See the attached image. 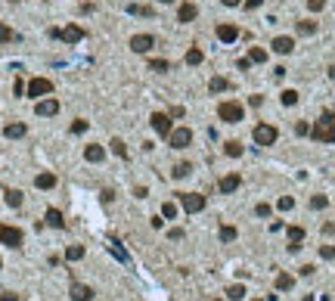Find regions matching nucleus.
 I'll return each mask as SVG.
<instances>
[{
  "label": "nucleus",
  "instance_id": "b1692460",
  "mask_svg": "<svg viewBox=\"0 0 335 301\" xmlns=\"http://www.w3.org/2000/svg\"><path fill=\"white\" fill-rule=\"evenodd\" d=\"M84 254H87L84 246H68V249H65V261H81Z\"/></svg>",
  "mask_w": 335,
  "mask_h": 301
},
{
  "label": "nucleus",
  "instance_id": "7ed1b4c3",
  "mask_svg": "<svg viewBox=\"0 0 335 301\" xmlns=\"http://www.w3.org/2000/svg\"><path fill=\"white\" fill-rule=\"evenodd\" d=\"M25 94L34 97V100L50 97V94H53V81H47V78H31V81H28V87H25Z\"/></svg>",
  "mask_w": 335,
  "mask_h": 301
},
{
  "label": "nucleus",
  "instance_id": "cd10ccee",
  "mask_svg": "<svg viewBox=\"0 0 335 301\" xmlns=\"http://www.w3.org/2000/svg\"><path fill=\"white\" fill-rule=\"evenodd\" d=\"M227 298H230V301H242V298H245V286H242V283L230 286V289H227Z\"/></svg>",
  "mask_w": 335,
  "mask_h": 301
},
{
  "label": "nucleus",
  "instance_id": "aec40b11",
  "mask_svg": "<svg viewBox=\"0 0 335 301\" xmlns=\"http://www.w3.org/2000/svg\"><path fill=\"white\" fill-rule=\"evenodd\" d=\"M34 187L38 190H53L56 187V174H50V171H44V174L34 177Z\"/></svg>",
  "mask_w": 335,
  "mask_h": 301
},
{
  "label": "nucleus",
  "instance_id": "c85d7f7f",
  "mask_svg": "<svg viewBox=\"0 0 335 301\" xmlns=\"http://www.w3.org/2000/svg\"><path fill=\"white\" fill-rule=\"evenodd\" d=\"M13 41H19V34H16L13 28H6L3 22H0V44H13Z\"/></svg>",
  "mask_w": 335,
  "mask_h": 301
},
{
  "label": "nucleus",
  "instance_id": "ea45409f",
  "mask_svg": "<svg viewBox=\"0 0 335 301\" xmlns=\"http://www.w3.org/2000/svg\"><path fill=\"white\" fill-rule=\"evenodd\" d=\"M326 205H329V199H326V196H314V199H310V208H314V211H323Z\"/></svg>",
  "mask_w": 335,
  "mask_h": 301
},
{
  "label": "nucleus",
  "instance_id": "79ce46f5",
  "mask_svg": "<svg viewBox=\"0 0 335 301\" xmlns=\"http://www.w3.org/2000/svg\"><path fill=\"white\" fill-rule=\"evenodd\" d=\"M320 258L323 261H335V246H320Z\"/></svg>",
  "mask_w": 335,
  "mask_h": 301
},
{
  "label": "nucleus",
  "instance_id": "6ab92c4d",
  "mask_svg": "<svg viewBox=\"0 0 335 301\" xmlns=\"http://www.w3.org/2000/svg\"><path fill=\"white\" fill-rule=\"evenodd\" d=\"M84 158H87V161H94V165H99V161L106 158V149L96 146V143H90V146L84 149Z\"/></svg>",
  "mask_w": 335,
  "mask_h": 301
},
{
  "label": "nucleus",
  "instance_id": "58836bf2",
  "mask_svg": "<svg viewBox=\"0 0 335 301\" xmlns=\"http://www.w3.org/2000/svg\"><path fill=\"white\" fill-rule=\"evenodd\" d=\"M276 208H280V211H292V208H295V199H292V196H283V199L276 202Z\"/></svg>",
  "mask_w": 335,
  "mask_h": 301
},
{
  "label": "nucleus",
  "instance_id": "6e6552de",
  "mask_svg": "<svg viewBox=\"0 0 335 301\" xmlns=\"http://www.w3.org/2000/svg\"><path fill=\"white\" fill-rule=\"evenodd\" d=\"M149 124L155 127V134L158 137H171V131H174V127H171V115H165V112H152V118H149Z\"/></svg>",
  "mask_w": 335,
  "mask_h": 301
},
{
  "label": "nucleus",
  "instance_id": "864d4df0",
  "mask_svg": "<svg viewBox=\"0 0 335 301\" xmlns=\"http://www.w3.org/2000/svg\"><path fill=\"white\" fill-rule=\"evenodd\" d=\"M242 0H224V6H239Z\"/></svg>",
  "mask_w": 335,
  "mask_h": 301
},
{
  "label": "nucleus",
  "instance_id": "ddd939ff",
  "mask_svg": "<svg viewBox=\"0 0 335 301\" xmlns=\"http://www.w3.org/2000/svg\"><path fill=\"white\" fill-rule=\"evenodd\" d=\"M44 224L53 227V230H65V217L59 208H47V214H44Z\"/></svg>",
  "mask_w": 335,
  "mask_h": 301
},
{
  "label": "nucleus",
  "instance_id": "4d7b16f0",
  "mask_svg": "<svg viewBox=\"0 0 335 301\" xmlns=\"http://www.w3.org/2000/svg\"><path fill=\"white\" fill-rule=\"evenodd\" d=\"M304 301H314V298H310V295H304Z\"/></svg>",
  "mask_w": 335,
  "mask_h": 301
},
{
  "label": "nucleus",
  "instance_id": "3c124183",
  "mask_svg": "<svg viewBox=\"0 0 335 301\" xmlns=\"http://www.w3.org/2000/svg\"><path fill=\"white\" fill-rule=\"evenodd\" d=\"M301 276H314V264H304V267H301Z\"/></svg>",
  "mask_w": 335,
  "mask_h": 301
},
{
  "label": "nucleus",
  "instance_id": "473e14b6",
  "mask_svg": "<svg viewBox=\"0 0 335 301\" xmlns=\"http://www.w3.org/2000/svg\"><path fill=\"white\" fill-rule=\"evenodd\" d=\"M109 146H112V152L118 155V158H128V146H124V140H118V137H115Z\"/></svg>",
  "mask_w": 335,
  "mask_h": 301
},
{
  "label": "nucleus",
  "instance_id": "c9c22d12",
  "mask_svg": "<svg viewBox=\"0 0 335 301\" xmlns=\"http://www.w3.org/2000/svg\"><path fill=\"white\" fill-rule=\"evenodd\" d=\"M280 100H283V106H295V102H298V90H283Z\"/></svg>",
  "mask_w": 335,
  "mask_h": 301
},
{
  "label": "nucleus",
  "instance_id": "9d476101",
  "mask_svg": "<svg viewBox=\"0 0 335 301\" xmlns=\"http://www.w3.org/2000/svg\"><path fill=\"white\" fill-rule=\"evenodd\" d=\"M68 295H72V301H94V286L87 283H72V289H68Z\"/></svg>",
  "mask_w": 335,
  "mask_h": 301
},
{
  "label": "nucleus",
  "instance_id": "c756f323",
  "mask_svg": "<svg viewBox=\"0 0 335 301\" xmlns=\"http://www.w3.org/2000/svg\"><path fill=\"white\" fill-rule=\"evenodd\" d=\"M202 59H205V53H202L199 47H190V50H187V65H199Z\"/></svg>",
  "mask_w": 335,
  "mask_h": 301
},
{
  "label": "nucleus",
  "instance_id": "f704fd0d",
  "mask_svg": "<svg viewBox=\"0 0 335 301\" xmlns=\"http://www.w3.org/2000/svg\"><path fill=\"white\" fill-rule=\"evenodd\" d=\"M161 217H165V221H174V217H177V205L165 202V205H161Z\"/></svg>",
  "mask_w": 335,
  "mask_h": 301
},
{
  "label": "nucleus",
  "instance_id": "6e6d98bb",
  "mask_svg": "<svg viewBox=\"0 0 335 301\" xmlns=\"http://www.w3.org/2000/svg\"><path fill=\"white\" fill-rule=\"evenodd\" d=\"M158 3H174V0H158Z\"/></svg>",
  "mask_w": 335,
  "mask_h": 301
},
{
  "label": "nucleus",
  "instance_id": "1a4fd4ad",
  "mask_svg": "<svg viewBox=\"0 0 335 301\" xmlns=\"http://www.w3.org/2000/svg\"><path fill=\"white\" fill-rule=\"evenodd\" d=\"M56 112H59V102L53 97H44V100H38V106H34V115H41V118H53Z\"/></svg>",
  "mask_w": 335,
  "mask_h": 301
},
{
  "label": "nucleus",
  "instance_id": "393cba45",
  "mask_svg": "<svg viewBox=\"0 0 335 301\" xmlns=\"http://www.w3.org/2000/svg\"><path fill=\"white\" fill-rule=\"evenodd\" d=\"M224 152H227L230 158H239V155H242V143H239V140H227V143H224Z\"/></svg>",
  "mask_w": 335,
  "mask_h": 301
},
{
  "label": "nucleus",
  "instance_id": "a19ab883",
  "mask_svg": "<svg viewBox=\"0 0 335 301\" xmlns=\"http://www.w3.org/2000/svg\"><path fill=\"white\" fill-rule=\"evenodd\" d=\"M87 127H90V124H87L84 118H75V121H72V134H87Z\"/></svg>",
  "mask_w": 335,
  "mask_h": 301
},
{
  "label": "nucleus",
  "instance_id": "f8f14e48",
  "mask_svg": "<svg viewBox=\"0 0 335 301\" xmlns=\"http://www.w3.org/2000/svg\"><path fill=\"white\" fill-rule=\"evenodd\" d=\"M270 47H273V53H280V56H288V53L295 50V41L288 38V34H280V38H273V44H270Z\"/></svg>",
  "mask_w": 335,
  "mask_h": 301
},
{
  "label": "nucleus",
  "instance_id": "8fccbe9b",
  "mask_svg": "<svg viewBox=\"0 0 335 301\" xmlns=\"http://www.w3.org/2000/svg\"><path fill=\"white\" fill-rule=\"evenodd\" d=\"M0 301H19L16 292H0Z\"/></svg>",
  "mask_w": 335,
  "mask_h": 301
},
{
  "label": "nucleus",
  "instance_id": "c03bdc74",
  "mask_svg": "<svg viewBox=\"0 0 335 301\" xmlns=\"http://www.w3.org/2000/svg\"><path fill=\"white\" fill-rule=\"evenodd\" d=\"M295 134H298V137H307V134H310V124H307V121H298V124H295Z\"/></svg>",
  "mask_w": 335,
  "mask_h": 301
},
{
  "label": "nucleus",
  "instance_id": "7c9ffc66",
  "mask_svg": "<svg viewBox=\"0 0 335 301\" xmlns=\"http://www.w3.org/2000/svg\"><path fill=\"white\" fill-rule=\"evenodd\" d=\"M248 59H251V62H258V65H261V62H267V50H264V47H251V50H248Z\"/></svg>",
  "mask_w": 335,
  "mask_h": 301
},
{
  "label": "nucleus",
  "instance_id": "5701e85b",
  "mask_svg": "<svg viewBox=\"0 0 335 301\" xmlns=\"http://www.w3.org/2000/svg\"><path fill=\"white\" fill-rule=\"evenodd\" d=\"M292 286H295V276L292 273H280V276H276V292H288Z\"/></svg>",
  "mask_w": 335,
  "mask_h": 301
},
{
  "label": "nucleus",
  "instance_id": "72a5a7b5",
  "mask_svg": "<svg viewBox=\"0 0 335 301\" xmlns=\"http://www.w3.org/2000/svg\"><path fill=\"white\" fill-rule=\"evenodd\" d=\"M112 254H115V258H118L121 264H131V258H128V251H124V249H121V242H115V239H112Z\"/></svg>",
  "mask_w": 335,
  "mask_h": 301
},
{
  "label": "nucleus",
  "instance_id": "09e8293b",
  "mask_svg": "<svg viewBox=\"0 0 335 301\" xmlns=\"http://www.w3.org/2000/svg\"><path fill=\"white\" fill-rule=\"evenodd\" d=\"M168 236L177 242V239H183V230H180V227H174V230H168Z\"/></svg>",
  "mask_w": 335,
  "mask_h": 301
},
{
  "label": "nucleus",
  "instance_id": "0eeeda50",
  "mask_svg": "<svg viewBox=\"0 0 335 301\" xmlns=\"http://www.w3.org/2000/svg\"><path fill=\"white\" fill-rule=\"evenodd\" d=\"M190 143H192V131H190V127H174L171 137H168V146H174V149H187Z\"/></svg>",
  "mask_w": 335,
  "mask_h": 301
},
{
  "label": "nucleus",
  "instance_id": "de8ad7c7",
  "mask_svg": "<svg viewBox=\"0 0 335 301\" xmlns=\"http://www.w3.org/2000/svg\"><path fill=\"white\" fill-rule=\"evenodd\" d=\"M264 3V0H242V6H245V9H258Z\"/></svg>",
  "mask_w": 335,
  "mask_h": 301
},
{
  "label": "nucleus",
  "instance_id": "2eb2a0df",
  "mask_svg": "<svg viewBox=\"0 0 335 301\" xmlns=\"http://www.w3.org/2000/svg\"><path fill=\"white\" fill-rule=\"evenodd\" d=\"M239 183H242V177H239V174H227V177H221L217 190H221L224 196H230V193H236V190H239Z\"/></svg>",
  "mask_w": 335,
  "mask_h": 301
},
{
  "label": "nucleus",
  "instance_id": "423d86ee",
  "mask_svg": "<svg viewBox=\"0 0 335 301\" xmlns=\"http://www.w3.org/2000/svg\"><path fill=\"white\" fill-rule=\"evenodd\" d=\"M177 199H180V205L187 208L190 214H199L205 208V196H199V193H177Z\"/></svg>",
  "mask_w": 335,
  "mask_h": 301
},
{
  "label": "nucleus",
  "instance_id": "bb28decb",
  "mask_svg": "<svg viewBox=\"0 0 335 301\" xmlns=\"http://www.w3.org/2000/svg\"><path fill=\"white\" fill-rule=\"evenodd\" d=\"M295 28H298V34H317V22L314 19H301Z\"/></svg>",
  "mask_w": 335,
  "mask_h": 301
},
{
  "label": "nucleus",
  "instance_id": "4c0bfd02",
  "mask_svg": "<svg viewBox=\"0 0 335 301\" xmlns=\"http://www.w3.org/2000/svg\"><path fill=\"white\" fill-rule=\"evenodd\" d=\"M149 68H152V72H171V62L168 59H152V62H149Z\"/></svg>",
  "mask_w": 335,
  "mask_h": 301
},
{
  "label": "nucleus",
  "instance_id": "2f4dec72",
  "mask_svg": "<svg viewBox=\"0 0 335 301\" xmlns=\"http://www.w3.org/2000/svg\"><path fill=\"white\" fill-rule=\"evenodd\" d=\"M3 196H6V205H9V208H19V205H22V193H19V190H6Z\"/></svg>",
  "mask_w": 335,
  "mask_h": 301
},
{
  "label": "nucleus",
  "instance_id": "f3484780",
  "mask_svg": "<svg viewBox=\"0 0 335 301\" xmlns=\"http://www.w3.org/2000/svg\"><path fill=\"white\" fill-rule=\"evenodd\" d=\"M195 16H199V6L195 3H180V9H177V22H195Z\"/></svg>",
  "mask_w": 335,
  "mask_h": 301
},
{
  "label": "nucleus",
  "instance_id": "a878e982",
  "mask_svg": "<svg viewBox=\"0 0 335 301\" xmlns=\"http://www.w3.org/2000/svg\"><path fill=\"white\" fill-rule=\"evenodd\" d=\"M190 174H192V165H190V161H180V165H177L174 171H171V177H177V180L190 177Z\"/></svg>",
  "mask_w": 335,
  "mask_h": 301
},
{
  "label": "nucleus",
  "instance_id": "a211bd4d",
  "mask_svg": "<svg viewBox=\"0 0 335 301\" xmlns=\"http://www.w3.org/2000/svg\"><path fill=\"white\" fill-rule=\"evenodd\" d=\"M62 41H65V44L84 41V28H81V25H68V28H62Z\"/></svg>",
  "mask_w": 335,
  "mask_h": 301
},
{
  "label": "nucleus",
  "instance_id": "412c9836",
  "mask_svg": "<svg viewBox=\"0 0 335 301\" xmlns=\"http://www.w3.org/2000/svg\"><path fill=\"white\" fill-rule=\"evenodd\" d=\"M25 131H28V127L22 124V121H16V124H6V127H3L6 140H19V137H25Z\"/></svg>",
  "mask_w": 335,
  "mask_h": 301
},
{
  "label": "nucleus",
  "instance_id": "a18cd8bd",
  "mask_svg": "<svg viewBox=\"0 0 335 301\" xmlns=\"http://www.w3.org/2000/svg\"><path fill=\"white\" fill-rule=\"evenodd\" d=\"M323 6H326V0H307V9H310V13H320Z\"/></svg>",
  "mask_w": 335,
  "mask_h": 301
},
{
  "label": "nucleus",
  "instance_id": "37998d69",
  "mask_svg": "<svg viewBox=\"0 0 335 301\" xmlns=\"http://www.w3.org/2000/svg\"><path fill=\"white\" fill-rule=\"evenodd\" d=\"M255 214H258V217H270V214H273V208H270L267 202H261V205H255Z\"/></svg>",
  "mask_w": 335,
  "mask_h": 301
},
{
  "label": "nucleus",
  "instance_id": "4468645a",
  "mask_svg": "<svg viewBox=\"0 0 335 301\" xmlns=\"http://www.w3.org/2000/svg\"><path fill=\"white\" fill-rule=\"evenodd\" d=\"M301 242H304V227H288V251H301Z\"/></svg>",
  "mask_w": 335,
  "mask_h": 301
},
{
  "label": "nucleus",
  "instance_id": "39448f33",
  "mask_svg": "<svg viewBox=\"0 0 335 301\" xmlns=\"http://www.w3.org/2000/svg\"><path fill=\"white\" fill-rule=\"evenodd\" d=\"M22 230L19 227H9V224H0V242L3 246H9V249H22Z\"/></svg>",
  "mask_w": 335,
  "mask_h": 301
},
{
  "label": "nucleus",
  "instance_id": "5fc2aeb1",
  "mask_svg": "<svg viewBox=\"0 0 335 301\" xmlns=\"http://www.w3.org/2000/svg\"><path fill=\"white\" fill-rule=\"evenodd\" d=\"M329 78H332V81H335V65H329Z\"/></svg>",
  "mask_w": 335,
  "mask_h": 301
},
{
  "label": "nucleus",
  "instance_id": "4be33fe9",
  "mask_svg": "<svg viewBox=\"0 0 335 301\" xmlns=\"http://www.w3.org/2000/svg\"><path fill=\"white\" fill-rule=\"evenodd\" d=\"M208 90H211V94H224V90H230V81L221 78V75H214L211 81H208Z\"/></svg>",
  "mask_w": 335,
  "mask_h": 301
},
{
  "label": "nucleus",
  "instance_id": "dca6fc26",
  "mask_svg": "<svg viewBox=\"0 0 335 301\" xmlns=\"http://www.w3.org/2000/svg\"><path fill=\"white\" fill-rule=\"evenodd\" d=\"M239 38V28L236 25H230V22H224V25H217V41H224V44H233Z\"/></svg>",
  "mask_w": 335,
  "mask_h": 301
},
{
  "label": "nucleus",
  "instance_id": "e433bc0d",
  "mask_svg": "<svg viewBox=\"0 0 335 301\" xmlns=\"http://www.w3.org/2000/svg\"><path fill=\"white\" fill-rule=\"evenodd\" d=\"M236 236H239V233H236V227H230V224L221 227V242H233Z\"/></svg>",
  "mask_w": 335,
  "mask_h": 301
},
{
  "label": "nucleus",
  "instance_id": "603ef678",
  "mask_svg": "<svg viewBox=\"0 0 335 301\" xmlns=\"http://www.w3.org/2000/svg\"><path fill=\"white\" fill-rule=\"evenodd\" d=\"M161 224H165V217L155 214V217H152V227H155V230H161Z\"/></svg>",
  "mask_w": 335,
  "mask_h": 301
},
{
  "label": "nucleus",
  "instance_id": "f03ea898",
  "mask_svg": "<svg viewBox=\"0 0 335 301\" xmlns=\"http://www.w3.org/2000/svg\"><path fill=\"white\" fill-rule=\"evenodd\" d=\"M217 118L227 121V124H239L245 118V109H242V102H236V100H224L221 106H217Z\"/></svg>",
  "mask_w": 335,
  "mask_h": 301
},
{
  "label": "nucleus",
  "instance_id": "20e7f679",
  "mask_svg": "<svg viewBox=\"0 0 335 301\" xmlns=\"http://www.w3.org/2000/svg\"><path fill=\"white\" fill-rule=\"evenodd\" d=\"M251 137H255V143H258V146H273V143H276V137H280V131H276L273 124H258L255 131H251Z\"/></svg>",
  "mask_w": 335,
  "mask_h": 301
},
{
  "label": "nucleus",
  "instance_id": "49530a36",
  "mask_svg": "<svg viewBox=\"0 0 335 301\" xmlns=\"http://www.w3.org/2000/svg\"><path fill=\"white\" fill-rule=\"evenodd\" d=\"M25 87H28L25 81H22V78H16V84H13V94H16V97H22V94H25Z\"/></svg>",
  "mask_w": 335,
  "mask_h": 301
},
{
  "label": "nucleus",
  "instance_id": "f257e3e1",
  "mask_svg": "<svg viewBox=\"0 0 335 301\" xmlns=\"http://www.w3.org/2000/svg\"><path fill=\"white\" fill-rule=\"evenodd\" d=\"M310 137H314L317 143H335V115L326 109L323 112V118L310 127Z\"/></svg>",
  "mask_w": 335,
  "mask_h": 301
},
{
  "label": "nucleus",
  "instance_id": "9b49d317",
  "mask_svg": "<svg viewBox=\"0 0 335 301\" xmlns=\"http://www.w3.org/2000/svg\"><path fill=\"white\" fill-rule=\"evenodd\" d=\"M152 44H155L152 34H134V38H131V50L134 53H149V50H152Z\"/></svg>",
  "mask_w": 335,
  "mask_h": 301
},
{
  "label": "nucleus",
  "instance_id": "13d9d810",
  "mask_svg": "<svg viewBox=\"0 0 335 301\" xmlns=\"http://www.w3.org/2000/svg\"><path fill=\"white\" fill-rule=\"evenodd\" d=\"M0 267H3V261H0Z\"/></svg>",
  "mask_w": 335,
  "mask_h": 301
}]
</instances>
